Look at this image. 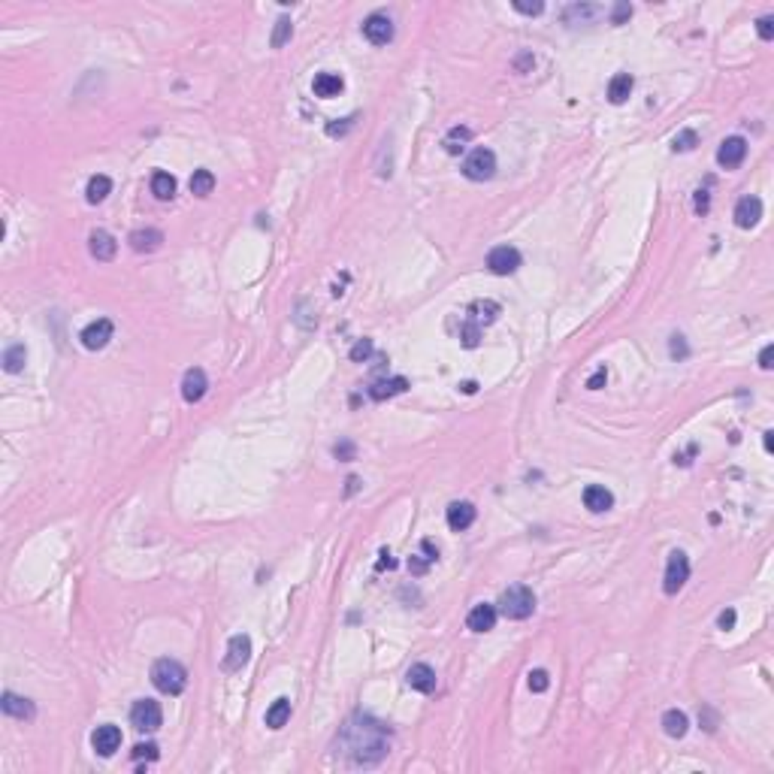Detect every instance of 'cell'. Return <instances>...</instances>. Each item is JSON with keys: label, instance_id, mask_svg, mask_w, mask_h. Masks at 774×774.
Here are the masks:
<instances>
[{"label": "cell", "instance_id": "1", "mask_svg": "<svg viewBox=\"0 0 774 774\" xmlns=\"http://www.w3.org/2000/svg\"><path fill=\"white\" fill-rule=\"evenodd\" d=\"M342 738L348 741V753L354 757L357 766H375L387 753L385 729H381V723H372L369 717H363L360 723H348Z\"/></svg>", "mask_w": 774, "mask_h": 774}, {"label": "cell", "instance_id": "2", "mask_svg": "<svg viewBox=\"0 0 774 774\" xmlns=\"http://www.w3.org/2000/svg\"><path fill=\"white\" fill-rule=\"evenodd\" d=\"M151 684L161 690L163 696H179L188 687V669L179 660L163 657L151 666Z\"/></svg>", "mask_w": 774, "mask_h": 774}, {"label": "cell", "instance_id": "3", "mask_svg": "<svg viewBox=\"0 0 774 774\" xmlns=\"http://www.w3.org/2000/svg\"><path fill=\"white\" fill-rule=\"evenodd\" d=\"M496 605H499L496 611H503L508 620H526V617L535 611V593L523 584H512L503 596H499Z\"/></svg>", "mask_w": 774, "mask_h": 774}, {"label": "cell", "instance_id": "4", "mask_svg": "<svg viewBox=\"0 0 774 774\" xmlns=\"http://www.w3.org/2000/svg\"><path fill=\"white\" fill-rule=\"evenodd\" d=\"M463 176L469 181H490L496 176V154L490 149H475L463 161Z\"/></svg>", "mask_w": 774, "mask_h": 774}, {"label": "cell", "instance_id": "5", "mask_svg": "<svg viewBox=\"0 0 774 774\" xmlns=\"http://www.w3.org/2000/svg\"><path fill=\"white\" fill-rule=\"evenodd\" d=\"M690 578V560L684 551H671L669 553V563H666V578H662V590L666 596H675L680 587L687 584Z\"/></svg>", "mask_w": 774, "mask_h": 774}, {"label": "cell", "instance_id": "6", "mask_svg": "<svg viewBox=\"0 0 774 774\" xmlns=\"http://www.w3.org/2000/svg\"><path fill=\"white\" fill-rule=\"evenodd\" d=\"M131 723H133V729H140V732H154V729H161V723H163L161 705L154 702V699H140V702H133V708H131Z\"/></svg>", "mask_w": 774, "mask_h": 774}, {"label": "cell", "instance_id": "7", "mask_svg": "<svg viewBox=\"0 0 774 774\" xmlns=\"http://www.w3.org/2000/svg\"><path fill=\"white\" fill-rule=\"evenodd\" d=\"M521 263H523V258L514 245H496V248L487 254V269L493 272V276H512V272L521 269Z\"/></svg>", "mask_w": 774, "mask_h": 774}, {"label": "cell", "instance_id": "8", "mask_svg": "<svg viewBox=\"0 0 774 774\" xmlns=\"http://www.w3.org/2000/svg\"><path fill=\"white\" fill-rule=\"evenodd\" d=\"M91 747H94L97 757L109 759L118 747H121V729H118V726H112V723L97 726V729L91 732Z\"/></svg>", "mask_w": 774, "mask_h": 774}, {"label": "cell", "instance_id": "9", "mask_svg": "<svg viewBox=\"0 0 774 774\" xmlns=\"http://www.w3.org/2000/svg\"><path fill=\"white\" fill-rule=\"evenodd\" d=\"M112 333H115L112 321H109V318H97V321H91L85 330H82L79 339H82V345H85L88 351H100V348H106V345H109Z\"/></svg>", "mask_w": 774, "mask_h": 774}, {"label": "cell", "instance_id": "10", "mask_svg": "<svg viewBox=\"0 0 774 774\" xmlns=\"http://www.w3.org/2000/svg\"><path fill=\"white\" fill-rule=\"evenodd\" d=\"M744 158H747V140H744V136H729V140H723L720 149H717V163H720L723 170L741 167Z\"/></svg>", "mask_w": 774, "mask_h": 774}, {"label": "cell", "instance_id": "11", "mask_svg": "<svg viewBox=\"0 0 774 774\" xmlns=\"http://www.w3.org/2000/svg\"><path fill=\"white\" fill-rule=\"evenodd\" d=\"M363 36H366L372 45H387L394 40V22H390L385 13H372L366 22H363Z\"/></svg>", "mask_w": 774, "mask_h": 774}, {"label": "cell", "instance_id": "12", "mask_svg": "<svg viewBox=\"0 0 774 774\" xmlns=\"http://www.w3.org/2000/svg\"><path fill=\"white\" fill-rule=\"evenodd\" d=\"M248 660H251V639L248 635H233L230 644H227L224 671H239Z\"/></svg>", "mask_w": 774, "mask_h": 774}, {"label": "cell", "instance_id": "13", "mask_svg": "<svg viewBox=\"0 0 774 774\" xmlns=\"http://www.w3.org/2000/svg\"><path fill=\"white\" fill-rule=\"evenodd\" d=\"M759 218H762V200L753 194L741 197L738 206H735V224H738L741 230H750V227L759 224Z\"/></svg>", "mask_w": 774, "mask_h": 774}, {"label": "cell", "instance_id": "14", "mask_svg": "<svg viewBox=\"0 0 774 774\" xmlns=\"http://www.w3.org/2000/svg\"><path fill=\"white\" fill-rule=\"evenodd\" d=\"M209 390V378L203 369H188L185 378H181V396H185V403H200V399L206 396Z\"/></svg>", "mask_w": 774, "mask_h": 774}, {"label": "cell", "instance_id": "15", "mask_svg": "<svg viewBox=\"0 0 774 774\" xmlns=\"http://www.w3.org/2000/svg\"><path fill=\"white\" fill-rule=\"evenodd\" d=\"M405 684L412 690H417V693H433L436 690V671L426 666V662H415V666L405 671Z\"/></svg>", "mask_w": 774, "mask_h": 774}, {"label": "cell", "instance_id": "16", "mask_svg": "<svg viewBox=\"0 0 774 774\" xmlns=\"http://www.w3.org/2000/svg\"><path fill=\"white\" fill-rule=\"evenodd\" d=\"M496 605H487V602H481V605H475L469 611V617H466V626L472 632H490L496 626Z\"/></svg>", "mask_w": 774, "mask_h": 774}, {"label": "cell", "instance_id": "17", "mask_svg": "<svg viewBox=\"0 0 774 774\" xmlns=\"http://www.w3.org/2000/svg\"><path fill=\"white\" fill-rule=\"evenodd\" d=\"M88 251H91V258H97V260H112L118 251V242L112 239V233L94 230L88 236Z\"/></svg>", "mask_w": 774, "mask_h": 774}, {"label": "cell", "instance_id": "18", "mask_svg": "<svg viewBox=\"0 0 774 774\" xmlns=\"http://www.w3.org/2000/svg\"><path fill=\"white\" fill-rule=\"evenodd\" d=\"M127 242H131V248H133L136 254H151V251L161 248L163 233L154 230V227H149V230H133L131 236H127Z\"/></svg>", "mask_w": 774, "mask_h": 774}, {"label": "cell", "instance_id": "19", "mask_svg": "<svg viewBox=\"0 0 774 774\" xmlns=\"http://www.w3.org/2000/svg\"><path fill=\"white\" fill-rule=\"evenodd\" d=\"M475 523V505L472 503H451L448 505V526L454 533H463Z\"/></svg>", "mask_w": 774, "mask_h": 774}, {"label": "cell", "instance_id": "20", "mask_svg": "<svg viewBox=\"0 0 774 774\" xmlns=\"http://www.w3.org/2000/svg\"><path fill=\"white\" fill-rule=\"evenodd\" d=\"M408 390V378L396 375V378H385V381H375V385L369 387V399H375V403H385V399L396 396V394H405Z\"/></svg>", "mask_w": 774, "mask_h": 774}, {"label": "cell", "instance_id": "21", "mask_svg": "<svg viewBox=\"0 0 774 774\" xmlns=\"http://www.w3.org/2000/svg\"><path fill=\"white\" fill-rule=\"evenodd\" d=\"M3 714H9V717H15V720H34V714H36V708H34V702L31 699H24V696H15V693H3Z\"/></svg>", "mask_w": 774, "mask_h": 774}, {"label": "cell", "instance_id": "22", "mask_svg": "<svg viewBox=\"0 0 774 774\" xmlns=\"http://www.w3.org/2000/svg\"><path fill=\"white\" fill-rule=\"evenodd\" d=\"M342 88H345V82H342L339 73H318L315 82H312V91H315V94L321 97V100L339 97V94H342Z\"/></svg>", "mask_w": 774, "mask_h": 774}, {"label": "cell", "instance_id": "23", "mask_svg": "<svg viewBox=\"0 0 774 774\" xmlns=\"http://www.w3.org/2000/svg\"><path fill=\"white\" fill-rule=\"evenodd\" d=\"M584 505L593 514H602V512H608V508L614 505V496H611V490H605L602 484H590L584 490Z\"/></svg>", "mask_w": 774, "mask_h": 774}, {"label": "cell", "instance_id": "24", "mask_svg": "<svg viewBox=\"0 0 774 774\" xmlns=\"http://www.w3.org/2000/svg\"><path fill=\"white\" fill-rule=\"evenodd\" d=\"M499 312H503V308H499V303H493V299H475V303L469 306V321H475L478 327H487L496 321Z\"/></svg>", "mask_w": 774, "mask_h": 774}, {"label": "cell", "instance_id": "25", "mask_svg": "<svg viewBox=\"0 0 774 774\" xmlns=\"http://www.w3.org/2000/svg\"><path fill=\"white\" fill-rule=\"evenodd\" d=\"M632 76L630 73H617V76L611 79V85H608V100H611L614 106H620V103H626V100H630V94H632Z\"/></svg>", "mask_w": 774, "mask_h": 774}, {"label": "cell", "instance_id": "26", "mask_svg": "<svg viewBox=\"0 0 774 774\" xmlns=\"http://www.w3.org/2000/svg\"><path fill=\"white\" fill-rule=\"evenodd\" d=\"M662 729H666L669 738H684L687 729H690V720L684 711H678V708H671V711L662 714Z\"/></svg>", "mask_w": 774, "mask_h": 774}, {"label": "cell", "instance_id": "27", "mask_svg": "<svg viewBox=\"0 0 774 774\" xmlns=\"http://www.w3.org/2000/svg\"><path fill=\"white\" fill-rule=\"evenodd\" d=\"M109 191H112V179L109 176H91L88 179V188H85V197L91 206L103 203V200L109 197Z\"/></svg>", "mask_w": 774, "mask_h": 774}, {"label": "cell", "instance_id": "28", "mask_svg": "<svg viewBox=\"0 0 774 774\" xmlns=\"http://www.w3.org/2000/svg\"><path fill=\"white\" fill-rule=\"evenodd\" d=\"M288 720H290V699H276L267 708V726L269 729H281Z\"/></svg>", "mask_w": 774, "mask_h": 774}, {"label": "cell", "instance_id": "29", "mask_svg": "<svg viewBox=\"0 0 774 774\" xmlns=\"http://www.w3.org/2000/svg\"><path fill=\"white\" fill-rule=\"evenodd\" d=\"M151 194L158 197V200H172V197H176V179H172L170 172L158 170L151 176Z\"/></svg>", "mask_w": 774, "mask_h": 774}, {"label": "cell", "instance_id": "30", "mask_svg": "<svg viewBox=\"0 0 774 774\" xmlns=\"http://www.w3.org/2000/svg\"><path fill=\"white\" fill-rule=\"evenodd\" d=\"M191 194L194 197H209L215 191V176L209 170H194V176H191Z\"/></svg>", "mask_w": 774, "mask_h": 774}, {"label": "cell", "instance_id": "31", "mask_svg": "<svg viewBox=\"0 0 774 774\" xmlns=\"http://www.w3.org/2000/svg\"><path fill=\"white\" fill-rule=\"evenodd\" d=\"M469 140H472L469 127H451V133L445 136V151H448V154H460L463 149H466Z\"/></svg>", "mask_w": 774, "mask_h": 774}, {"label": "cell", "instance_id": "32", "mask_svg": "<svg viewBox=\"0 0 774 774\" xmlns=\"http://www.w3.org/2000/svg\"><path fill=\"white\" fill-rule=\"evenodd\" d=\"M24 360H27V348H24V345H9V348L3 351V369L13 372V375L24 369Z\"/></svg>", "mask_w": 774, "mask_h": 774}, {"label": "cell", "instance_id": "33", "mask_svg": "<svg viewBox=\"0 0 774 774\" xmlns=\"http://www.w3.org/2000/svg\"><path fill=\"white\" fill-rule=\"evenodd\" d=\"M599 13H602V9L593 6V3H575V6H572L569 13H566V22H569L572 27H575L578 22H593V18H596Z\"/></svg>", "mask_w": 774, "mask_h": 774}, {"label": "cell", "instance_id": "34", "mask_svg": "<svg viewBox=\"0 0 774 774\" xmlns=\"http://www.w3.org/2000/svg\"><path fill=\"white\" fill-rule=\"evenodd\" d=\"M290 36H294V24H290V18L288 15H281L278 22H276V31H272V49H281V45H285Z\"/></svg>", "mask_w": 774, "mask_h": 774}, {"label": "cell", "instance_id": "35", "mask_svg": "<svg viewBox=\"0 0 774 774\" xmlns=\"http://www.w3.org/2000/svg\"><path fill=\"white\" fill-rule=\"evenodd\" d=\"M460 342H463V348H478V342H481V327L475 321H469V318H466V324L460 327Z\"/></svg>", "mask_w": 774, "mask_h": 774}, {"label": "cell", "instance_id": "36", "mask_svg": "<svg viewBox=\"0 0 774 774\" xmlns=\"http://www.w3.org/2000/svg\"><path fill=\"white\" fill-rule=\"evenodd\" d=\"M696 145H699V133H696V131H690V127H687V131H680V133L675 136L671 149H675V151H693Z\"/></svg>", "mask_w": 774, "mask_h": 774}, {"label": "cell", "instance_id": "37", "mask_svg": "<svg viewBox=\"0 0 774 774\" xmlns=\"http://www.w3.org/2000/svg\"><path fill=\"white\" fill-rule=\"evenodd\" d=\"M551 687V678H548V671L544 669H535V671H530V690L533 693H544V690Z\"/></svg>", "mask_w": 774, "mask_h": 774}, {"label": "cell", "instance_id": "38", "mask_svg": "<svg viewBox=\"0 0 774 774\" xmlns=\"http://www.w3.org/2000/svg\"><path fill=\"white\" fill-rule=\"evenodd\" d=\"M372 351H375V345H372V339H360V342L351 348V360H354V363H363V360H369V354H372Z\"/></svg>", "mask_w": 774, "mask_h": 774}, {"label": "cell", "instance_id": "39", "mask_svg": "<svg viewBox=\"0 0 774 774\" xmlns=\"http://www.w3.org/2000/svg\"><path fill=\"white\" fill-rule=\"evenodd\" d=\"M626 18H632V3L620 0V3H614V9H611V24H623Z\"/></svg>", "mask_w": 774, "mask_h": 774}, {"label": "cell", "instance_id": "40", "mask_svg": "<svg viewBox=\"0 0 774 774\" xmlns=\"http://www.w3.org/2000/svg\"><path fill=\"white\" fill-rule=\"evenodd\" d=\"M161 753H158V744H136L133 747V759H158Z\"/></svg>", "mask_w": 774, "mask_h": 774}, {"label": "cell", "instance_id": "41", "mask_svg": "<svg viewBox=\"0 0 774 774\" xmlns=\"http://www.w3.org/2000/svg\"><path fill=\"white\" fill-rule=\"evenodd\" d=\"M512 6H514V9H517V13H521V15H539L542 9H544V3H542V0H535V3H526V0H514Z\"/></svg>", "mask_w": 774, "mask_h": 774}, {"label": "cell", "instance_id": "42", "mask_svg": "<svg viewBox=\"0 0 774 774\" xmlns=\"http://www.w3.org/2000/svg\"><path fill=\"white\" fill-rule=\"evenodd\" d=\"M351 124H354V118H342V121H330L327 124V136H345L351 131Z\"/></svg>", "mask_w": 774, "mask_h": 774}, {"label": "cell", "instance_id": "43", "mask_svg": "<svg viewBox=\"0 0 774 774\" xmlns=\"http://www.w3.org/2000/svg\"><path fill=\"white\" fill-rule=\"evenodd\" d=\"M757 34L762 36V40H774V18L771 15H762L757 22Z\"/></svg>", "mask_w": 774, "mask_h": 774}, {"label": "cell", "instance_id": "44", "mask_svg": "<svg viewBox=\"0 0 774 774\" xmlns=\"http://www.w3.org/2000/svg\"><path fill=\"white\" fill-rule=\"evenodd\" d=\"M333 451H336V457H339V460H354V451H357V448H354V442H339Z\"/></svg>", "mask_w": 774, "mask_h": 774}, {"label": "cell", "instance_id": "45", "mask_svg": "<svg viewBox=\"0 0 774 774\" xmlns=\"http://www.w3.org/2000/svg\"><path fill=\"white\" fill-rule=\"evenodd\" d=\"M717 626H720L723 632L732 630V626H735V608H726V611H720V617H717Z\"/></svg>", "mask_w": 774, "mask_h": 774}, {"label": "cell", "instance_id": "46", "mask_svg": "<svg viewBox=\"0 0 774 774\" xmlns=\"http://www.w3.org/2000/svg\"><path fill=\"white\" fill-rule=\"evenodd\" d=\"M605 381H608V372H605V366H602V369H596V372H593V375H590V381H587V387H590V390H599V387H602V385H605Z\"/></svg>", "mask_w": 774, "mask_h": 774}, {"label": "cell", "instance_id": "47", "mask_svg": "<svg viewBox=\"0 0 774 774\" xmlns=\"http://www.w3.org/2000/svg\"><path fill=\"white\" fill-rule=\"evenodd\" d=\"M671 357H687L684 336H671Z\"/></svg>", "mask_w": 774, "mask_h": 774}, {"label": "cell", "instance_id": "48", "mask_svg": "<svg viewBox=\"0 0 774 774\" xmlns=\"http://www.w3.org/2000/svg\"><path fill=\"white\" fill-rule=\"evenodd\" d=\"M771 360H774V345H766V348L759 351V366H762V369H771V366H774Z\"/></svg>", "mask_w": 774, "mask_h": 774}, {"label": "cell", "instance_id": "49", "mask_svg": "<svg viewBox=\"0 0 774 774\" xmlns=\"http://www.w3.org/2000/svg\"><path fill=\"white\" fill-rule=\"evenodd\" d=\"M514 67H517V73H523L526 67H533V52H523V54H517Z\"/></svg>", "mask_w": 774, "mask_h": 774}, {"label": "cell", "instance_id": "50", "mask_svg": "<svg viewBox=\"0 0 774 774\" xmlns=\"http://www.w3.org/2000/svg\"><path fill=\"white\" fill-rule=\"evenodd\" d=\"M408 569H412L415 575H424V572H426V560H421V557H412V560H408Z\"/></svg>", "mask_w": 774, "mask_h": 774}, {"label": "cell", "instance_id": "51", "mask_svg": "<svg viewBox=\"0 0 774 774\" xmlns=\"http://www.w3.org/2000/svg\"><path fill=\"white\" fill-rule=\"evenodd\" d=\"M696 212H708V191H699L696 194Z\"/></svg>", "mask_w": 774, "mask_h": 774}, {"label": "cell", "instance_id": "52", "mask_svg": "<svg viewBox=\"0 0 774 774\" xmlns=\"http://www.w3.org/2000/svg\"><path fill=\"white\" fill-rule=\"evenodd\" d=\"M345 484H348V487H345V493L351 496V493H357V487H360V478H357V475H351L348 481H345Z\"/></svg>", "mask_w": 774, "mask_h": 774}, {"label": "cell", "instance_id": "53", "mask_svg": "<svg viewBox=\"0 0 774 774\" xmlns=\"http://www.w3.org/2000/svg\"><path fill=\"white\" fill-rule=\"evenodd\" d=\"M424 551H426V553H430V560H439V551H436V548H433V542H424Z\"/></svg>", "mask_w": 774, "mask_h": 774}, {"label": "cell", "instance_id": "54", "mask_svg": "<svg viewBox=\"0 0 774 774\" xmlns=\"http://www.w3.org/2000/svg\"><path fill=\"white\" fill-rule=\"evenodd\" d=\"M460 387H463V394H475V390H478V385H475V381H463Z\"/></svg>", "mask_w": 774, "mask_h": 774}, {"label": "cell", "instance_id": "55", "mask_svg": "<svg viewBox=\"0 0 774 774\" xmlns=\"http://www.w3.org/2000/svg\"><path fill=\"white\" fill-rule=\"evenodd\" d=\"M762 442H766V451L771 454V451H774V433L768 430V433H766V439H762Z\"/></svg>", "mask_w": 774, "mask_h": 774}]
</instances>
